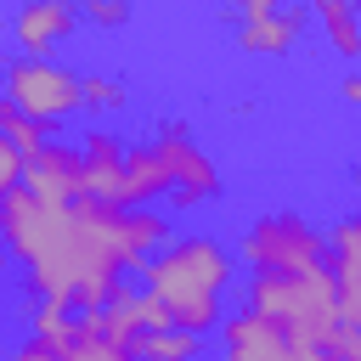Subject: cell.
<instances>
[{
  "mask_svg": "<svg viewBox=\"0 0 361 361\" xmlns=\"http://www.w3.org/2000/svg\"><path fill=\"white\" fill-rule=\"evenodd\" d=\"M85 17L102 23V28H118V23H130V6H118V0H85Z\"/></svg>",
  "mask_w": 361,
  "mask_h": 361,
  "instance_id": "obj_21",
  "label": "cell"
},
{
  "mask_svg": "<svg viewBox=\"0 0 361 361\" xmlns=\"http://www.w3.org/2000/svg\"><path fill=\"white\" fill-rule=\"evenodd\" d=\"M197 350H203V338L197 333H180V327L141 338V361H197Z\"/></svg>",
  "mask_w": 361,
  "mask_h": 361,
  "instance_id": "obj_17",
  "label": "cell"
},
{
  "mask_svg": "<svg viewBox=\"0 0 361 361\" xmlns=\"http://www.w3.org/2000/svg\"><path fill=\"white\" fill-rule=\"evenodd\" d=\"M96 327H102V338L113 344V350H124V355H135L141 361V322H135V288H124L107 310H96Z\"/></svg>",
  "mask_w": 361,
  "mask_h": 361,
  "instance_id": "obj_13",
  "label": "cell"
},
{
  "mask_svg": "<svg viewBox=\"0 0 361 361\" xmlns=\"http://www.w3.org/2000/svg\"><path fill=\"white\" fill-rule=\"evenodd\" d=\"M220 355L226 361H305L293 350V338L282 327H271L265 316H254L248 305L220 322Z\"/></svg>",
  "mask_w": 361,
  "mask_h": 361,
  "instance_id": "obj_9",
  "label": "cell"
},
{
  "mask_svg": "<svg viewBox=\"0 0 361 361\" xmlns=\"http://www.w3.org/2000/svg\"><path fill=\"white\" fill-rule=\"evenodd\" d=\"M79 28V11L62 0H28L23 11H11V39L23 45L28 62H51L56 45H68Z\"/></svg>",
  "mask_w": 361,
  "mask_h": 361,
  "instance_id": "obj_10",
  "label": "cell"
},
{
  "mask_svg": "<svg viewBox=\"0 0 361 361\" xmlns=\"http://www.w3.org/2000/svg\"><path fill=\"white\" fill-rule=\"evenodd\" d=\"M338 90H344V102H350V107H361V73H350Z\"/></svg>",
  "mask_w": 361,
  "mask_h": 361,
  "instance_id": "obj_23",
  "label": "cell"
},
{
  "mask_svg": "<svg viewBox=\"0 0 361 361\" xmlns=\"http://www.w3.org/2000/svg\"><path fill=\"white\" fill-rule=\"evenodd\" d=\"M152 197H169V175H164V158L152 141L141 147H124V209H147Z\"/></svg>",
  "mask_w": 361,
  "mask_h": 361,
  "instance_id": "obj_12",
  "label": "cell"
},
{
  "mask_svg": "<svg viewBox=\"0 0 361 361\" xmlns=\"http://www.w3.org/2000/svg\"><path fill=\"white\" fill-rule=\"evenodd\" d=\"M79 85H85V107H90V113L124 107V85H118V79H107V73H79Z\"/></svg>",
  "mask_w": 361,
  "mask_h": 361,
  "instance_id": "obj_19",
  "label": "cell"
},
{
  "mask_svg": "<svg viewBox=\"0 0 361 361\" xmlns=\"http://www.w3.org/2000/svg\"><path fill=\"white\" fill-rule=\"evenodd\" d=\"M316 23L327 28V45H333L344 62L361 56V11H355L350 0H316Z\"/></svg>",
  "mask_w": 361,
  "mask_h": 361,
  "instance_id": "obj_14",
  "label": "cell"
},
{
  "mask_svg": "<svg viewBox=\"0 0 361 361\" xmlns=\"http://www.w3.org/2000/svg\"><path fill=\"white\" fill-rule=\"evenodd\" d=\"M0 248H6V243H0Z\"/></svg>",
  "mask_w": 361,
  "mask_h": 361,
  "instance_id": "obj_25",
  "label": "cell"
},
{
  "mask_svg": "<svg viewBox=\"0 0 361 361\" xmlns=\"http://www.w3.org/2000/svg\"><path fill=\"white\" fill-rule=\"evenodd\" d=\"M305 361H361V338H355V333L338 322L327 338H316V344L305 350Z\"/></svg>",
  "mask_w": 361,
  "mask_h": 361,
  "instance_id": "obj_18",
  "label": "cell"
},
{
  "mask_svg": "<svg viewBox=\"0 0 361 361\" xmlns=\"http://www.w3.org/2000/svg\"><path fill=\"white\" fill-rule=\"evenodd\" d=\"M243 259L248 271H327V237L305 214H259L243 231Z\"/></svg>",
  "mask_w": 361,
  "mask_h": 361,
  "instance_id": "obj_3",
  "label": "cell"
},
{
  "mask_svg": "<svg viewBox=\"0 0 361 361\" xmlns=\"http://www.w3.org/2000/svg\"><path fill=\"white\" fill-rule=\"evenodd\" d=\"M152 147H158V158H164L169 203H175V209H197V203H209V197L220 192V169H214V158L192 141L186 124H164V130L152 135Z\"/></svg>",
  "mask_w": 361,
  "mask_h": 361,
  "instance_id": "obj_5",
  "label": "cell"
},
{
  "mask_svg": "<svg viewBox=\"0 0 361 361\" xmlns=\"http://www.w3.org/2000/svg\"><path fill=\"white\" fill-rule=\"evenodd\" d=\"M6 361H62V355H56V350H45V344H34V338H23Z\"/></svg>",
  "mask_w": 361,
  "mask_h": 361,
  "instance_id": "obj_22",
  "label": "cell"
},
{
  "mask_svg": "<svg viewBox=\"0 0 361 361\" xmlns=\"http://www.w3.org/2000/svg\"><path fill=\"white\" fill-rule=\"evenodd\" d=\"M355 186H361V175H355Z\"/></svg>",
  "mask_w": 361,
  "mask_h": 361,
  "instance_id": "obj_24",
  "label": "cell"
},
{
  "mask_svg": "<svg viewBox=\"0 0 361 361\" xmlns=\"http://www.w3.org/2000/svg\"><path fill=\"white\" fill-rule=\"evenodd\" d=\"M327 271H333L338 322L361 338V214H350L327 231Z\"/></svg>",
  "mask_w": 361,
  "mask_h": 361,
  "instance_id": "obj_7",
  "label": "cell"
},
{
  "mask_svg": "<svg viewBox=\"0 0 361 361\" xmlns=\"http://www.w3.org/2000/svg\"><path fill=\"white\" fill-rule=\"evenodd\" d=\"M62 361H135V355L113 350L96 327V310H85V316H73V344L62 350Z\"/></svg>",
  "mask_w": 361,
  "mask_h": 361,
  "instance_id": "obj_15",
  "label": "cell"
},
{
  "mask_svg": "<svg viewBox=\"0 0 361 361\" xmlns=\"http://www.w3.org/2000/svg\"><path fill=\"white\" fill-rule=\"evenodd\" d=\"M79 164H85V197H96V203L124 197V141L113 130H90L85 147H79Z\"/></svg>",
  "mask_w": 361,
  "mask_h": 361,
  "instance_id": "obj_11",
  "label": "cell"
},
{
  "mask_svg": "<svg viewBox=\"0 0 361 361\" xmlns=\"http://www.w3.org/2000/svg\"><path fill=\"white\" fill-rule=\"evenodd\" d=\"M6 102L17 107V113H28L34 124H62L68 113H79L85 107V85H79V73L73 68H62V62H28V56H17L11 68H6Z\"/></svg>",
  "mask_w": 361,
  "mask_h": 361,
  "instance_id": "obj_4",
  "label": "cell"
},
{
  "mask_svg": "<svg viewBox=\"0 0 361 361\" xmlns=\"http://www.w3.org/2000/svg\"><path fill=\"white\" fill-rule=\"evenodd\" d=\"M23 164H28V158H23L11 141H0V197H11V192L23 186Z\"/></svg>",
  "mask_w": 361,
  "mask_h": 361,
  "instance_id": "obj_20",
  "label": "cell"
},
{
  "mask_svg": "<svg viewBox=\"0 0 361 361\" xmlns=\"http://www.w3.org/2000/svg\"><path fill=\"white\" fill-rule=\"evenodd\" d=\"M141 293H152L169 322L180 333H209L226 322L220 310V293L231 288V254L214 243V237H169L147 265H141Z\"/></svg>",
  "mask_w": 361,
  "mask_h": 361,
  "instance_id": "obj_1",
  "label": "cell"
},
{
  "mask_svg": "<svg viewBox=\"0 0 361 361\" xmlns=\"http://www.w3.org/2000/svg\"><path fill=\"white\" fill-rule=\"evenodd\" d=\"M0 141H11L23 158H34V152H45V147H51V130H45V124H34L28 113H17V107L0 96Z\"/></svg>",
  "mask_w": 361,
  "mask_h": 361,
  "instance_id": "obj_16",
  "label": "cell"
},
{
  "mask_svg": "<svg viewBox=\"0 0 361 361\" xmlns=\"http://www.w3.org/2000/svg\"><path fill=\"white\" fill-rule=\"evenodd\" d=\"M310 11L299 6H276V0H243V28H237V45L248 56H288L305 34Z\"/></svg>",
  "mask_w": 361,
  "mask_h": 361,
  "instance_id": "obj_6",
  "label": "cell"
},
{
  "mask_svg": "<svg viewBox=\"0 0 361 361\" xmlns=\"http://www.w3.org/2000/svg\"><path fill=\"white\" fill-rule=\"evenodd\" d=\"M248 310L265 316L293 338L305 355L316 338L338 327V299H333V271H254L248 276Z\"/></svg>",
  "mask_w": 361,
  "mask_h": 361,
  "instance_id": "obj_2",
  "label": "cell"
},
{
  "mask_svg": "<svg viewBox=\"0 0 361 361\" xmlns=\"http://www.w3.org/2000/svg\"><path fill=\"white\" fill-rule=\"evenodd\" d=\"M23 192H34L39 203H56V209L79 203V197H85V164H79V147L51 141L45 152H34V158L23 164Z\"/></svg>",
  "mask_w": 361,
  "mask_h": 361,
  "instance_id": "obj_8",
  "label": "cell"
}]
</instances>
